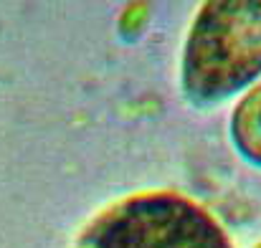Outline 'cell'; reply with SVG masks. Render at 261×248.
Returning <instances> with one entry per match:
<instances>
[{"label":"cell","instance_id":"cell-1","mask_svg":"<svg viewBox=\"0 0 261 248\" xmlns=\"http://www.w3.org/2000/svg\"><path fill=\"white\" fill-rule=\"evenodd\" d=\"M261 71V3H211L198 15L185 86L200 99H221Z\"/></svg>","mask_w":261,"mask_h":248},{"label":"cell","instance_id":"cell-3","mask_svg":"<svg viewBox=\"0 0 261 248\" xmlns=\"http://www.w3.org/2000/svg\"><path fill=\"white\" fill-rule=\"evenodd\" d=\"M236 134L254 160H261V91L251 94L244 109L236 112Z\"/></svg>","mask_w":261,"mask_h":248},{"label":"cell","instance_id":"cell-4","mask_svg":"<svg viewBox=\"0 0 261 248\" xmlns=\"http://www.w3.org/2000/svg\"><path fill=\"white\" fill-rule=\"evenodd\" d=\"M259 248H261V246H259Z\"/></svg>","mask_w":261,"mask_h":248},{"label":"cell","instance_id":"cell-2","mask_svg":"<svg viewBox=\"0 0 261 248\" xmlns=\"http://www.w3.org/2000/svg\"><path fill=\"white\" fill-rule=\"evenodd\" d=\"M79 248H231V243L193 200L175 192H147L104 210L84 231Z\"/></svg>","mask_w":261,"mask_h":248}]
</instances>
